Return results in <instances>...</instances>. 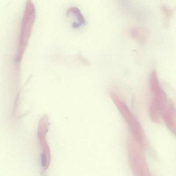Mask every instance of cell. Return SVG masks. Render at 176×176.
Here are the masks:
<instances>
[{
	"mask_svg": "<svg viewBox=\"0 0 176 176\" xmlns=\"http://www.w3.org/2000/svg\"><path fill=\"white\" fill-rule=\"evenodd\" d=\"M35 6L31 1H26L24 13L21 22V31L16 62L20 63L24 54L35 22Z\"/></svg>",
	"mask_w": 176,
	"mask_h": 176,
	"instance_id": "obj_1",
	"label": "cell"
},
{
	"mask_svg": "<svg viewBox=\"0 0 176 176\" xmlns=\"http://www.w3.org/2000/svg\"><path fill=\"white\" fill-rule=\"evenodd\" d=\"M151 90L154 96L149 108V114L151 119L156 122H159L167 106V97L160 86L156 72L153 71L150 79Z\"/></svg>",
	"mask_w": 176,
	"mask_h": 176,
	"instance_id": "obj_2",
	"label": "cell"
},
{
	"mask_svg": "<svg viewBox=\"0 0 176 176\" xmlns=\"http://www.w3.org/2000/svg\"><path fill=\"white\" fill-rule=\"evenodd\" d=\"M111 95L114 104L123 117L132 137L136 140L142 141L143 137V132L139 122L118 96L114 93H111Z\"/></svg>",
	"mask_w": 176,
	"mask_h": 176,
	"instance_id": "obj_3",
	"label": "cell"
},
{
	"mask_svg": "<svg viewBox=\"0 0 176 176\" xmlns=\"http://www.w3.org/2000/svg\"><path fill=\"white\" fill-rule=\"evenodd\" d=\"M68 17H72L74 21L72 23V26L75 29L78 28L85 24L86 21L80 10L78 8L71 7L66 12Z\"/></svg>",
	"mask_w": 176,
	"mask_h": 176,
	"instance_id": "obj_4",
	"label": "cell"
},
{
	"mask_svg": "<svg viewBox=\"0 0 176 176\" xmlns=\"http://www.w3.org/2000/svg\"><path fill=\"white\" fill-rule=\"evenodd\" d=\"M47 158L46 153H42L41 156V163L42 166L43 167H45L46 166L47 164Z\"/></svg>",
	"mask_w": 176,
	"mask_h": 176,
	"instance_id": "obj_5",
	"label": "cell"
}]
</instances>
